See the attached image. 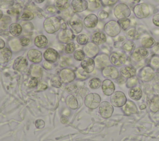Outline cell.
Wrapping results in <instances>:
<instances>
[{
	"instance_id": "obj_34",
	"label": "cell",
	"mask_w": 159,
	"mask_h": 141,
	"mask_svg": "<svg viewBox=\"0 0 159 141\" xmlns=\"http://www.w3.org/2000/svg\"><path fill=\"white\" fill-rule=\"evenodd\" d=\"M55 5L60 11H64L69 7L68 0H55Z\"/></svg>"
},
{
	"instance_id": "obj_29",
	"label": "cell",
	"mask_w": 159,
	"mask_h": 141,
	"mask_svg": "<svg viewBox=\"0 0 159 141\" xmlns=\"http://www.w3.org/2000/svg\"><path fill=\"white\" fill-rule=\"evenodd\" d=\"M129 97L134 100H139L142 96V91L139 87L131 88L129 92Z\"/></svg>"
},
{
	"instance_id": "obj_32",
	"label": "cell",
	"mask_w": 159,
	"mask_h": 141,
	"mask_svg": "<svg viewBox=\"0 0 159 141\" xmlns=\"http://www.w3.org/2000/svg\"><path fill=\"white\" fill-rule=\"evenodd\" d=\"M66 104L68 106V107L72 109H75L78 106V101H77L76 97L72 95H70L69 96H67V98L66 99Z\"/></svg>"
},
{
	"instance_id": "obj_44",
	"label": "cell",
	"mask_w": 159,
	"mask_h": 141,
	"mask_svg": "<svg viewBox=\"0 0 159 141\" xmlns=\"http://www.w3.org/2000/svg\"><path fill=\"white\" fill-rule=\"evenodd\" d=\"M75 49V45L74 43L70 42L66 44L65 48V51L66 54H71L74 52Z\"/></svg>"
},
{
	"instance_id": "obj_27",
	"label": "cell",
	"mask_w": 159,
	"mask_h": 141,
	"mask_svg": "<svg viewBox=\"0 0 159 141\" xmlns=\"http://www.w3.org/2000/svg\"><path fill=\"white\" fill-rule=\"evenodd\" d=\"M12 56L11 51L7 48H4L0 49V62L4 63L8 62Z\"/></svg>"
},
{
	"instance_id": "obj_47",
	"label": "cell",
	"mask_w": 159,
	"mask_h": 141,
	"mask_svg": "<svg viewBox=\"0 0 159 141\" xmlns=\"http://www.w3.org/2000/svg\"><path fill=\"white\" fill-rule=\"evenodd\" d=\"M51 85L54 87H60L61 85V79L58 77H53L51 79Z\"/></svg>"
},
{
	"instance_id": "obj_2",
	"label": "cell",
	"mask_w": 159,
	"mask_h": 141,
	"mask_svg": "<svg viewBox=\"0 0 159 141\" xmlns=\"http://www.w3.org/2000/svg\"><path fill=\"white\" fill-rule=\"evenodd\" d=\"M115 17L118 19L127 18L130 15V9L125 3H119L117 4L113 11Z\"/></svg>"
},
{
	"instance_id": "obj_28",
	"label": "cell",
	"mask_w": 159,
	"mask_h": 141,
	"mask_svg": "<svg viewBox=\"0 0 159 141\" xmlns=\"http://www.w3.org/2000/svg\"><path fill=\"white\" fill-rule=\"evenodd\" d=\"M34 44L39 48H45L48 45V40L47 37L43 35H37L34 40Z\"/></svg>"
},
{
	"instance_id": "obj_58",
	"label": "cell",
	"mask_w": 159,
	"mask_h": 141,
	"mask_svg": "<svg viewBox=\"0 0 159 141\" xmlns=\"http://www.w3.org/2000/svg\"><path fill=\"white\" fill-rule=\"evenodd\" d=\"M43 67L47 69H50L52 68V66L48 62H45L43 63Z\"/></svg>"
},
{
	"instance_id": "obj_49",
	"label": "cell",
	"mask_w": 159,
	"mask_h": 141,
	"mask_svg": "<svg viewBox=\"0 0 159 141\" xmlns=\"http://www.w3.org/2000/svg\"><path fill=\"white\" fill-rule=\"evenodd\" d=\"M38 85V80L37 78L32 77L29 82V87L34 88Z\"/></svg>"
},
{
	"instance_id": "obj_45",
	"label": "cell",
	"mask_w": 159,
	"mask_h": 141,
	"mask_svg": "<svg viewBox=\"0 0 159 141\" xmlns=\"http://www.w3.org/2000/svg\"><path fill=\"white\" fill-rule=\"evenodd\" d=\"M33 18L34 14L29 11H25L21 15V19L24 20H30Z\"/></svg>"
},
{
	"instance_id": "obj_42",
	"label": "cell",
	"mask_w": 159,
	"mask_h": 141,
	"mask_svg": "<svg viewBox=\"0 0 159 141\" xmlns=\"http://www.w3.org/2000/svg\"><path fill=\"white\" fill-rule=\"evenodd\" d=\"M77 41L81 45H86L88 41V37L85 34H80L77 37Z\"/></svg>"
},
{
	"instance_id": "obj_33",
	"label": "cell",
	"mask_w": 159,
	"mask_h": 141,
	"mask_svg": "<svg viewBox=\"0 0 159 141\" xmlns=\"http://www.w3.org/2000/svg\"><path fill=\"white\" fill-rule=\"evenodd\" d=\"M150 109L153 112L156 113L159 110V96H155L150 102Z\"/></svg>"
},
{
	"instance_id": "obj_55",
	"label": "cell",
	"mask_w": 159,
	"mask_h": 141,
	"mask_svg": "<svg viewBox=\"0 0 159 141\" xmlns=\"http://www.w3.org/2000/svg\"><path fill=\"white\" fill-rule=\"evenodd\" d=\"M98 16L101 19H105L108 17L109 14L104 11H101L98 13Z\"/></svg>"
},
{
	"instance_id": "obj_21",
	"label": "cell",
	"mask_w": 159,
	"mask_h": 141,
	"mask_svg": "<svg viewBox=\"0 0 159 141\" xmlns=\"http://www.w3.org/2000/svg\"><path fill=\"white\" fill-rule=\"evenodd\" d=\"M27 58L32 62L39 63L42 59V53L37 49H32L27 53Z\"/></svg>"
},
{
	"instance_id": "obj_31",
	"label": "cell",
	"mask_w": 159,
	"mask_h": 141,
	"mask_svg": "<svg viewBox=\"0 0 159 141\" xmlns=\"http://www.w3.org/2000/svg\"><path fill=\"white\" fill-rule=\"evenodd\" d=\"M140 43L143 48H150L155 45V41L152 37L149 36H145L141 39Z\"/></svg>"
},
{
	"instance_id": "obj_18",
	"label": "cell",
	"mask_w": 159,
	"mask_h": 141,
	"mask_svg": "<svg viewBox=\"0 0 159 141\" xmlns=\"http://www.w3.org/2000/svg\"><path fill=\"white\" fill-rule=\"evenodd\" d=\"M28 66L27 60L23 56L17 57L13 64V69L16 70L22 71L26 69Z\"/></svg>"
},
{
	"instance_id": "obj_26",
	"label": "cell",
	"mask_w": 159,
	"mask_h": 141,
	"mask_svg": "<svg viewBox=\"0 0 159 141\" xmlns=\"http://www.w3.org/2000/svg\"><path fill=\"white\" fill-rule=\"evenodd\" d=\"M91 41L97 45H101L105 43L106 41V36L102 32H94L91 35Z\"/></svg>"
},
{
	"instance_id": "obj_1",
	"label": "cell",
	"mask_w": 159,
	"mask_h": 141,
	"mask_svg": "<svg viewBox=\"0 0 159 141\" xmlns=\"http://www.w3.org/2000/svg\"><path fill=\"white\" fill-rule=\"evenodd\" d=\"M61 27L59 19L56 17H50L45 19L43 22L45 30L48 33H53L57 32Z\"/></svg>"
},
{
	"instance_id": "obj_15",
	"label": "cell",
	"mask_w": 159,
	"mask_h": 141,
	"mask_svg": "<svg viewBox=\"0 0 159 141\" xmlns=\"http://www.w3.org/2000/svg\"><path fill=\"white\" fill-rule=\"evenodd\" d=\"M74 38V34L72 32V30L70 29H63L61 30L58 35V38L60 41L67 43L71 41Z\"/></svg>"
},
{
	"instance_id": "obj_4",
	"label": "cell",
	"mask_w": 159,
	"mask_h": 141,
	"mask_svg": "<svg viewBox=\"0 0 159 141\" xmlns=\"http://www.w3.org/2000/svg\"><path fill=\"white\" fill-rule=\"evenodd\" d=\"M134 13L139 19H143L147 17L150 15V9L145 3H140L136 4L134 7Z\"/></svg>"
},
{
	"instance_id": "obj_50",
	"label": "cell",
	"mask_w": 159,
	"mask_h": 141,
	"mask_svg": "<svg viewBox=\"0 0 159 141\" xmlns=\"http://www.w3.org/2000/svg\"><path fill=\"white\" fill-rule=\"evenodd\" d=\"M10 46L11 47V48L14 50V51H16L19 49L20 48V46L19 44V42L17 40H12L11 42H10Z\"/></svg>"
},
{
	"instance_id": "obj_9",
	"label": "cell",
	"mask_w": 159,
	"mask_h": 141,
	"mask_svg": "<svg viewBox=\"0 0 159 141\" xmlns=\"http://www.w3.org/2000/svg\"><path fill=\"white\" fill-rule=\"evenodd\" d=\"M155 76V72L153 69L150 66H146L142 69L139 73V77L140 79L145 82L152 80Z\"/></svg>"
},
{
	"instance_id": "obj_10",
	"label": "cell",
	"mask_w": 159,
	"mask_h": 141,
	"mask_svg": "<svg viewBox=\"0 0 159 141\" xmlns=\"http://www.w3.org/2000/svg\"><path fill=\"white\" fill-rule=\"evenodd\" d=\"M110 62L111 61L109 56L106 54L98 55L94 59V64L96 67L99 69H103L104 67L109 66Z\"/></svg>"
},
{
	"instance_id": "obj_51",
	"label": "cell",
	"mask_w": 159,
	"mask_h": 141,
	"mask_svg": "<svg viewBox=\"0 0 159 141\" xmlns=\"http://www.w3.org/2000/svg\"><path fill=\"white\" fill-rule=\"evenodd\" d=\"M101 1L103 5L111 6L115 4L118 1V0H101Z\"/></svg>"
},
{
	"instance_id": "obj_46",
	"label": "cell",
	"mask_w": 159,
	"mask_h": 141,
	"mask_svg": "<svg viewBox=\"0 0 159 141\" xmlns=\"http://www.w3.org/2000/svg\"><path fill=\"white\" fill-rule=\"evenodd\" d=\"M137 83V78L133 77L128 79L126 82V86L128 88H133L135 87V86Z\"/></svg>"
},
{
	"instance_id": "obj_14",
	"label": "cell",
	"mask_w": 159,
	"mask_h": 141,
	"mask_svg": "<svg viewBox=\"0 0 159 141\" xmlns=\"http://www.w3.org/2000/svg\"><path fill=\"white\" fill-rule=\"evenodd\" d=\"M148 55V51L146 48L143 47H139L134 49L132 54V58L136 61H140L145 59Z\"/></svg>"
},
{
	"instance_id": "obj_48",
	"label": "cell",
	"mask_w": 159,
	"mask_h": 141,
	"mask_svg": "<svg viewBox=\"0 0 159 141\" xmlns=\"http://www.w3.org/2000/svg\"><path fill=\"white\" fill-rule=\"evenodd\" d=\"M150 64L152 66L155 68L159 67V58L157 56H154L152 58L150 61Z\"/></svg>"
},
{
	"instance_id": "obj_41",
	"label": "cell",
	"mask_w": 159,
	"mask_h": 141,
	"mask_svg": "<svg viewBox=\"0 0 159 141\" xmlns=\"http://www.w3.org/2000/svg\"><path fill=\"white\" fill-rule=\"evenodd\" d=\"M74 58L77 61H82L84 59L85 54L81 49H78L74 52L73 54Z\"/></svg>"
},
{
	"instance_id": "obj_17",
	"label": "cell",
	"mask_w": 159,
	"mask_h": 141,
	"mask_svg": "<svg viewBox=\"0 0 159 141\" xmlns=\"http://www.w3.org/2000/svg\"><path fill=\"white\" fill-rule=\"evenodd\" d=\"M71 6L76 12H81L88 7V3L86 0H73Z\"/></svg>"
},
{
	"instance_id": "obj_12",
	"label": "cell",
	"mask_w": 159,
	"mask_h": 141,
	"mask_svg": "<svg viewBox=\"0 0 159 141\" xmlns=\"http://www.w3.org/2000/svg\"><path fill=\"white\" fill-rule=\"evenodd\" d=\"M99 51V48L98 45L93 43V42L87 43L83 48V51L84 54H86L87 56L90 58L96 57L98 54Z\"/></svg>"
},
{
	"instance_id": "obj_7",
	"label": "cell",
	"mask_w": 159,
	"mask_h": 141,
	"mask_svg": "<svg viewBox=\"0 0 159 141\" xmlns=\"http://www.w3.org/2000/svg\"><path fill=\"white\" fill-rule=\"evenodd\" d=\"M111 62L115 66H121L126 61V56L121 52H114L109 57Z\"/></svg>"
},
{
	"instance_id": "obj_43",
	"label": "cell",
	"mask_w": 159,
	"mask_h": 141,
	"mask_svg": "<svg viewBox=\"0 0 159 141\" xmlns=\"http://www.w3.org/2000/svg\"><path fill=\"white\" fill-rule=\"evenodd\" d=\"M76 75L78 78L81 80L86 79L88 77V73L82 67L78 68V69L76 71Z\"/></svg>"
},
{
	"instance_id": "obj_56",
	"label": "cell",
	"mask_w": 159,
	"mask_h": 141,
	"mask_svg": "<svg viewBox=\"0 0 159 141\" xmlns=\"http://www.w3.org/2000/svg\"><path fill=\"white\" fill-rule=\"evenodd\" d=\"M47 85L45 83H40L38 84V88H37V90L38 92H40V91H43V90H45L47 88Z\"/></svg>"
},
{
	"instance_id": "obj_23",
	"label": "cell",
	"mask_w": 159,
	"mask_h": 141,
	"mask_svg": "<svg viewBox=\"0 0 159 141\" xmlns=\"http://www.w3.org/2000/svg\"><path fill=\"white\" fill-rule=\"evenodd\" d=\"M94 61L90 58H84L83 60L81 61V67L87 73H91L93 71L94 69Z\"/></svg>"
},
{
	"instance_id": "obj_60",
	"label": "cell",
	"mask_w": 159,
	"mask_h": 141,
	"mask_svg": "<svg viewBox=\"0 0 159 141\" xmlns=\"http://www.w3.org/2000/svg\"><path fill=\"white\" fill-rule=\"evenodd\" d=\"M47 11H49L50 12H54L55 9V8L53 6H50V7H48L47 8Z\"/></svg>"
},
{
	"instance_id": "obj_6",
	"label": "cell",
	"mask_w": 159,
	"mask_h": 141,
	"mask_svg": "<svg viewBox=\"0 0 159 141\" xmlns=\"http://www.w3.org/2000/svg\"><path fill=\"white\" fill-rule=\"evenodd\" d=\"M127 101L125 94L120 91L114 92L111 97V102L112 105L116 107L123 106Z\"/></svg>"
},
{
	"instance_id": "obj_36",
	"label": "cell",
	"mask_w": 159,
	"mask_h": 141,
	"mask_svg": "<svg viewBox=\"0 0 159 141\" xmlns=\"http://www.w3.org/2000/svg\"><path fill=\"white\" fill-rule=\"evenodd\" d=\"M31 75L34 77H40L42 75V68L39 66L34 65L31 66Z\"/></svg>"
},
{
	"instance_id": "obj_16",
	"label": "cell",
	"mask_w": 159,
	"mask_h": 141,
	"mask_svg": "<svg viewBox=\"0 0 159 141\" xmlns=\"http://www.w3.org/2000/svg\"><path fill=\"white\" fill-rule=\"evenodd\" d=\"M43 57L46 61L53 63L57 61L58 58V53L55 49L49 48L45 51L43 53Z\"/></svg>"
},
{
	"instance_id": "obj_54",
	"label": "cell",
	"mask_w": 159,
	"mask_h": 141,
	"mask_svg": "<svg viewBox=\"0 0 159 141\" xmlns=\"http://www.w3.org/2000/svg\"><path fill=\"white\" fill-rule=\"evenodd\" d=\"M153 23L155 26L159 27V13L155 14L153 16V19H152Z\"/></svg>"
},
{
	"instance_id": "obj_57",
	"label": "cell",
	"mask_w": 159,
	"mask_h": 141,
	"mask_svg": "<svg viewBox=\"0 0 159 141\" xmlns=\"http://www.w3.org/2000/svg\"><path fill=\"white\" fill-rule=\"evenodd\" d=\"M60 121H61V122L63 123V124H66V123H68V118H67L66 117H65V116H62V117L61 118V119H60Z\"/></svg>"
},
{
	"instance_id": "obj_61",
	"label": "cell",
	"mask_w": 159,
	"mask_h": 141,
	"mask_svg": "<svg viewBox=\"0 0 159 141\" xmlns=\"http://www.w3.org/2000/svg\"><path fill=\"white\" fill-rule=\"evenodd\" d=\"M145 108H146V106H145V105H141L140 106V108L141 109H145Z\"/></svg>"
},
{
	"instance_id": "obj_40",
	"label": "cell",
	"mask_w": 159,
	"mask_h": 141,
	"mask_svg": "<svg viewBox=\"0 0 159 141\" xmlns=\"http://www.w3.org/2000/svg\"><path fill=\"white\" fill-rule=\"evenodd\" d=\"M128 37L132 40H137L140 37V33L134 28H131L127 32Z\"/></svg>"
},
{
	"instance_id": "obj_19",
	"label": "cell",
	"mask_w": 159,
	"mask_h": 141,
	"mask_svg": "<svg viewBox=\"0 0 159 141\" xmlns=\"http://www.w3.org/2000/svg\"><path fill=\"white\" fill-rule=\"evenodd\" d=\"M102 74L104 77L112 79H116L119 77V72L114 66H109L104 67L102 70Z\"/></svg>"
},
{
	"instance_id": "obj_59",
	"label": "cell",
	"mask_w": 159,
	"mask_h": 141,
	"mask_svg": "<svg viewBox=\"0 0 159 141\" xmlns=\"http://www.w3.org/2000/svg\"><path fill=\"white\" fill-rule=\"evenodd\" d=\"M4 46H5V42H4V41L2 39L0 38V49L4 48Z\"/></svg>"
},
{
	"instance_id": "obj_63",
	"label": "cell",
	"mask_w": 159,
	"mask_h": 141,
	"mask_svg": "<svg viewBox=\"0 0 159 141\" xmlns=\"http://www.w3.org/2000/svg\"><path fill=\"white\" fill-rule=\"evenodd\" d=\"M131 1L134 3H139L140 1V0H131Z\"/></svg>"
},
{
	"instance_id": "obj_53",
	"label": "cell",
	"mask_w": 159,
	"mask_h": 141,
	"mask_svg": "<svg viewBox=\"0 0 159 141\" xmlns=\"http://www.w3.org/2000/svg\"><path fill=\"white\" fill-rule=\"evenodd\" d=\"M35 126L37 128H39V129H42L45 126V122L44 121L42 120V119H37L36 120L35 122Z\"/></svg>"
},
{
	"instance_id": "obj_11",
	"label": "cell",
	"mask_w": 159,
	"mask_h": 141,
	"mask_svg": "<svg viewBox=\"0 0 159 141\" xmlns=\"http://www.w3.org/2000/svg\"><path fill=\"white\" fill-rule=\"evenodd\" d=\"M75 72L70 69H63L60 71V77L61 80L65 83H70L75 79Z\"/></svg>"
},
{
	"instance_id": "obj_5",
	"label": "cell",
	"mask_w": 159,
	"mask_h": 141,
	"mask_svg": "<svg viewBox=\"0 0 159 141\" xmlns=\"http://www.w3.org/2000/svg\"><path fill=\"white\" fill-rule=\"evenodd\" d=\"M101 102V97L100 96L95 93H89L86 96L84 100L85 105L91 108V109H96L97 108Z\"/></svg>"
},
{
	"instance_id": "obj_52",
	"label": "cell",
	"mask_w": 159,
	"mask_h": 141,
	"mask_svg": "<svg viewBox=\"0 0 159 141\" xmlns=\"http://www.w3.org/2000/svg\"><path fill=\"white\" fill-rule=\"evenodd\" d=\"M20 43L22 46H26L30 43V40L27 37H22L20 39Z\"/></svg>"
},
{
	"instance_id": "obj_25",
	"label": "cell",
	"mask_w": 159,
	"mask_h": 141,
	"mask_svg": "<svg viewBox=\"0 0 159 141\" xmlns=\"http://www.w3.org/2000/svg\"><path fill=\"white\" fill-rule=\"evenodd\" d=\"M122 110L124 114L127 116L137 113V108L135 104L131 101H126L125 104L122 106Z\"/></svg>"
},
{
	"instance_id": "obj_64",
	"label": "cell",
	"mask_w": 159,
	"mask_h": 141,
	"mask_svg": "<svg viewBox=\"0 0 159 141\" xmlns=\"http://www.w3.org/2000/svg\"><path fill=\"white\" fill-rule=\"evenodd\" d=\"M2 15H3V14H2V12L0 10V20L1 19V18L2 17Z\"/></svg>"
},
{
	"instance_id": "obj_38",
	"label": "cell",
	"mask_w": 159,
	"mask_h": 141,
	"mask_svg": "<svg viewBox=\"0 0 159 141\" xmlns=\"http://www.w3.org/2000/svg\"><path fill=\"white\" fill-rule=\"evenodd\" d=\"M88 9L90 11H94L100 7L101 1L100 0H89L88 2Z\"/></svg>"
},
{
	"instance_id": "obj_35",
	"label": "cell",
	"mask_w": 159,
	"mask_h": 141,
	"mask_svg": "<svg viewBox=\"0 0 159 141\" xmlns=\"http://www.w3.org/2000/svg\"><path fill=\"white\" fill-rule=\"evenodd\" d=\"M122 47L124 51L127 52H130L135 49V45L133 41L127 40L122 44Z\"/></svg>"
},
{
	"instance_id": "obj_3",
	"label": "cell",
	"mask_w": 159,
	"mask_h": 141,
	"mask_svg": "<svg viewBox=\"0 0 159 141\" xmlns=\"http://www.w3.org/2000/svg\"><path fill=\"white\" fill-rule=\"evenodd\" d=\"M120 27L118 22L116 20H110L104 25V30L109 36L114 37L120 32Z\"/></svg>"
},
{
	"instance_id": "obj_24",
	"label": "cell",
	"mask_w": 159,
	"mask_h": 141,
	"mask_svg": "<svg viewBox=\"0 0 159 141\" xmlns=\"http://www.w3.org/2000/svg\"><path fill=\"white\" fill-rule=\"evenodd\" d=\"M120 72L121 75L127 79L133 77L136 74V69L134 67L131 66H125L122 67L120 69Z\"/></svg>"
},
{
	"instance_id": "obj_20",
	"label": "cell",
	"mask_w": 159,
	"mask_h": 141,
	"mask_svg": "<svg viewBox=\"0 0 159 141\" xmlns=\"http://www.w3.org/2000/svg\"><path fill=\"white\" fill-rule=\"evenodd\" d=\"M102 90L106 95H112L115 90V85L111 80L105 79L102 83Z\"/></svg>"
},
{
	"instance_id": "obj_37",
	"label": "cell",
	"mask_w": 159,
	"mask_h": 141,
	"mask_svg": "<svg viewBox=\"0 0 159 141\" xmlns=\"http://www.w3.org/2000/svg\"><path fill=\"white\" fill-rule=\"evenodd\" d=\"M89 87L92 89H97L101 85V81L99 78L94 77L89 81Z\"/></svg>"
},
{
	"instance_id": "obj_62",
	"label": "cell",
	"mask_w": 159,
	"mask_h": 141,
	"mask_svg": "<svg viewBox=\"0 0 159 141\" xmlns=\"http://www.w3.org/2000/svg\"><path fill=\"white\" fill-rule=\"evenodd\" d=\"M35 2H36L37 3H41L44 0H34Z\"/></svg>"
},
{
	"instance_id": "obj_22",
	"label": "cell",
	"mask_w": 159,
	"mask_h": 141,
	"mask_svg": "<svg viewBox=\"0 0 159 141\" xmlns=\"http://www.w3.org/2000/svg\"><path fill=\"white\" fill-rule=\"evenodd\" d=\"M98 23V18L97 15L94 14H90L88 15L83 20V24L84 26L89 28L95 27Z\"/></svg>"
},
{
	"instance_id": "obj_30",
	"label": "cell",
	"mask_w": 159,
	"mask_h": 141,
	"mask_svg": "<svg viewBox=\"0 0 159 141\" xmlns=\"http://www.w3.org/2000/svg\"><path fill=\"white\" fill-rule=\"evenodd\" d=\"M22 31V28L19 24L12 23L9 26V32L14 36H19Z\"/></svg>"
},
{
	"instance_id": "obj_13",
	"label": "cell",
	"mask_w": 159,
	"mask_h": 141,
	"mask_svg": "<svg viewBox=\"0 0 159 141\" xmlns=\"http://www.w3.org/2000/svg\"><path fill=\"white\" fill-rule=\"evenodd\" d=\"M69 25L75 33H80L83 30V24L81 20L76 15H74L69 21Z\"/></svg>"
},
{
	"instance_id": "obj_39",
	"label": "cell",
	"mask_w": 159,
	"mask_h": 141,
	"mask_svg": "<svg viewBox=\"0 0 159 141\" xmlns=\"http://www.w3.org/2000/svg\"><path fill=\"white\" fill-rule=\"evenodd\" d=\"M117 22H118L120 28L122 29L123 30H125L129 27L130 20L128 18H124V19H119Z\"/></svg>"
},
{
	"instance_id": "obj_8",
	"label": "cell",
	"mask_w": 159,
	"mask_h": 141,
	"mask_svg": "<svg viewBox=\"0 0 159 141\" xmlns=\"http://www.w3.org/2000/svg\"><path fill=\"white\" fill-rule=\"evenodd\" d=\"M99 111L101 116L104 118H110L114 111V108L112 105L107 101H103L99 105Z\"/></svg>"
}]
</instances>
